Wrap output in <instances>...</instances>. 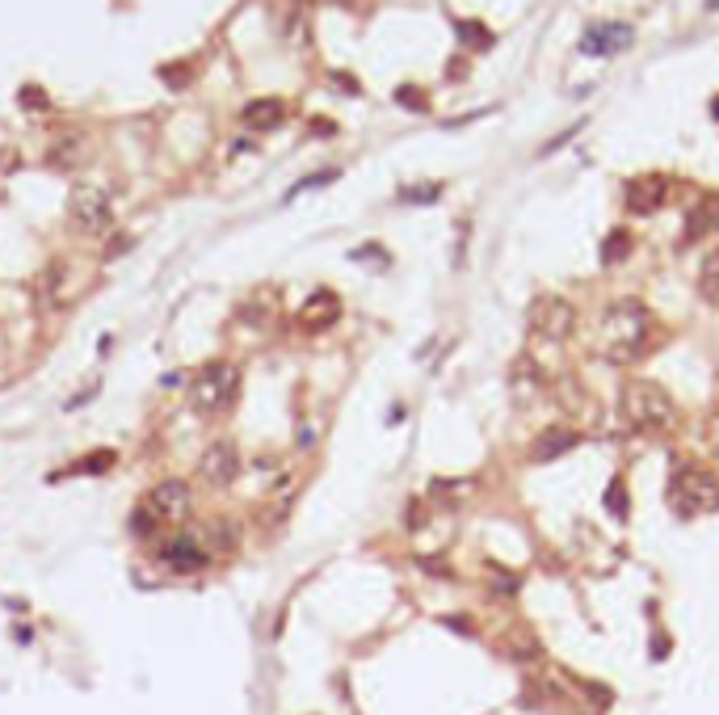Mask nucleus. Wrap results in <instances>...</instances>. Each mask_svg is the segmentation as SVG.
Masks as SVG:
<instances>
[{
  "mask_svg": "<svg viewBox=\"0 0 719 715\" xmlns=\"http://www.w3.org/2000/svg\"><path fill=\"white\" fill-rule=\"evenodd\" d=\"M707 236H719V194L715 190L698 194V202L686 211V232H682L686 244H698Z\"/></svg>",
  "mask_w": 719,
  "mask_h": 715,
  "instance_id": "10",
  "label": "nucleus"
},
{
  "mask_svg": "<svg viewBox=\"0 0 719 715\" xmlns=\"http://www.w3.org/2000/svg\"><path fill=\"white\" fill-rule=\"evenodd\" d=\"M143 505H148L160 522H181V518L190 514L194 497H190V484H186V480H160Z\"/></svg>",
  "mask_w": 719,
  "mask_h": 715,
  "instance_id": "9",
  "label": "nucleus"
},
{
  "mask_svg": "<svg viewBox=\"0 0 719 715\" xmlns=\"http://www.w3.org/2000/svg\"><path fill=\"white\" fill-rule=\"evenodd\" d=\"M156 526H160V518L152 514L148 505H139L135 514H131V535H135V539H152V535H156Z\"/></svg>",
  "mask_w": 719,
  "mask_h": 715,
  "instance_id": "20",
  "label": "nucleus"
},
{
  "mask_svg": "<svg viewBox=\"0 0 719 715\" xmlns=\"http://www.w3.org/2000/svg\"><path fill=\"white\" fill-rule=\"evenodd\" d=\"M526 329L539 341H568L577 333V308L564 295H534L526 308Z\"/></svg>",
  "mask_w": 719,
  "mask_h": 715,
  "instance_id": "4",
  "label": "nucleus"
},
{
  "mask_svg": "<svg viewBox=\"0 0 719 715\" xmlns=\"http://www.w3.org/2000/svg\"><path fill=\"white\" fill-rule=\"evenodd\" d=\"M619 413L644 438H665L677 429V404L656 379H627L619 392Z\"/></svg>",
  "mask_w": 719,
  "mask_h": 715,
  "instance_id": "2",
  "label": "nucleus"
},
{
  "mask_svg": "<svg viewBox=\"0 0 719 715\" xmlns=\"http://www.w3.org/2000/svg\"><path fill=\"white\" fill-rule=\"evenodd\" d=\"M164 564H169L173 572H202L207 551H202L194 539H173L169 547H164Z\"/></svg>",
  "mask_w": 719,
  "mask_h": 715,
  "instance_id": "16",
  "label": "nucleus"
},
{
  "mask_svg": "<svg viewBox=\"0 0 719 715\" xmlns=\"http://www.w3.org/2000/svg\"><path fill=\"white\" fill-rule=\"evenodd\" d=\"M627 253H631V232H627V228H614V232L602 240V265H619V261H627Z\"/></svg>",
  "mask_w": 719,
  "mask_h": 715,
  "instance_id": "19",
  "label": "nucleus"
},
{
  "mask_svg": "<svg viewBox=\"0 0 719 715\" xmlns=\"http://www.w3.org/2000/svg\"><path fill=\"white\" fill-rule=\"evenodd\" d=\"M198 472H202V480L215 484V488L236 484V476H240V451H236V442H211L207 451H202V459H198Z\"/></svg>",
  "mask_w": 719,
  "mask_h": 715,
  "instance_id": "8",
  "label": "nucleus"
},
{
  "mask_svg": "<svg viewBox=\"0 0 719 715\" xmlns=\"http://www.w3.org/2000/svg\"><path fill=\"white\" fill-rule=\"evenodd\" d=\"M459 38L467 47H476V51H484V47H492V34L480 26V22H459Z\"/></svg>",
  "mask_w": 719,
  "mask_h": 715,
  "instance_id": "22",
  "label": "nucleus"
},
{
  "mask_svg": "<svg viewBox=\"0 0 719 715\" xmlns=\"http://www.w3.org/2000/svg\"><path fill=\"white\" fill-rule=\"evenodd\" d=\"M68 215L76 223V232H85V236L110 232V223H114L110 194L101 186H93V181H80V186L72 190V198H68Z\"/></svg>",
  "mask_w": 719,
  "mask_h": 715,
  "instance_id": "6",
  "label": "nucleus"
},
{
  "mask_svg": "<svg viewBox=\"0 0 719 715\" xmlns=\"http://www.w3.org/2000/svg\"><path fill=\"white\" fill-rule=\"evenodd\" d=\"M282 118H286V106L278 97H257V101H249V106L240 110V122L249 131H270V127H278Z\"/></svg>",
  "mask_w": 719,
  "mask_h": 715,
  "instance_id": "14",
  "label": "nucleus"
},
{
  "mask_svg": "<svg viewBox=\"0 0 719 715\" xmlns=\"http://www.w3.org/2000/svg\"><path fill=\"white\" fill-rule=\"evenodd\" d=\"M577 446H581L577 429H572V425H551V429H543V434L530 442V459L534 463H551V459H560L568 451H577Z\"/></svg>",
  "mask_w": 719,
  "mask_h": 715,
  "instance_id": "12",
  "label": "nucleus"
},
{
  "mask_svg": "<svg viewBox=\"0 0 719 715\" xmlns=\"http://www.w3.org/2000/svg\"><path fill=\"white\" fill-rule=\"evenodd\" d=\"M442 194V186H413V190H400L404 202H434Z\"/></svg>",
  "mask_w": 719,
  "mask_h": 715,
  "instance_id": "23",
  "label": "nucleus"
},
{
  "mask_svg": "<svg viewBox=\"0 0 719 715\" xmlns=\"http://www.w3.org/2000/svg\"><path fill=\"white\" fill-rule=\"evenodd\" d=\"M627 47H631V26H623V22L589 26L585 38H581L585 55H614V51H627Z\"/></svg>",
  "mask_w": 719,
  "mask_h": 715,
  "instance_id": "13",
  "label": "nucleus"
},
{
  "mask_svg": "<svg viewBox=\"0 0 719 715\" xmlns=\"http://www.w3.org/2000/svg\"><path fill=\"white\" fill-rule=\"evenodd\" d=\"M22 106H26V110H30V106H34V110H47V93H43V89H22Z\"/></svg>",
  "mask_w": 719,
  "mask_h": 715,
  "instance_id": "25",
  "label": "nucleus"
},
{
  "mask_svg": "<svg viewBox=\"0 0 719 715\" xmlns=\"http://www.w3.org/2000/svg\"><path fill=\"white\" fill-rule=\"evenodd\" d=\"M598 354L610 366H631L640 362L652 345H656V316L648 312L644 299H614L598 320Z\"/></svg>",
  "mask_w": 719,
  "mask_h": 715,
  "instance_id": "1",
  "label": "nucleus"
},
{
  "mask_svg": "<svg viewBox=\"0 0 719 715\" xmlns=\"http://www.w3.org/2000/svg\"><path fill=\"white\" fill-rule=\"evenodd\" d=\"M85 156H89V139L80 135V131H72V135H64V139H55V148H51V156H47V165L59 169V173H68V169H76Z\"/></svg>",
  "mask_w": 719,
  "mask_h": 715,
  "instance_id": "15",
  "label": "nucleus"
},
{
  "mask_svg": "<svg viewBox=\"0 0 719 715\" xmlns=\"http://www.w3.org/2000/svg\"><path fill=\"white\" fill-rule=\"evenodd\" d=\"M606 514H610L614 522H627V518H631V493H627L623 476H614V480L606 484Z\"/></svg>",
  "mask_w": 719,
  "mask_h": 715,
  "instance_id": "18",
  "label": "nucleus"
},
{
  "mask_svg": "<svg viewBox=\"0 0 719 715\" xmlns=\"http://www.w3.org/2000/svg\"><path fill=\"white\" fill-rule=\"evenodd\" d=\"M698 295H703L711 308H719V249H711L698 265Z\"/></svg>",
  "mask_w": 719,
  "mask_h": 715,
  "instance_id": "17",
  "label": "nucleus"
},
{
  "mask_svg": "<svg viewBox=\"0 0 719 715\" xmlns=\"http://www.w3.org/2000/svg\"><path fill=\"white\" fill-rule=\"evenodd\" d=\"M711 114H715V118H719V97H715V101H711Z\"/></svg>",
  "mask_w": 719,
  "mask_h": 715,
  "instance_id": "28",
  "label": "nucleus"
},
{
  "mask_svg": "<svg viewBox=\"0 0 719 715\" xmlns=\"http://www.w3.org/2000/svg\"><path fill=\"white\" fill-rule=\"evenodd\" d=\"M337 320H341V299L333 291H316L299 308V329L303 333H324V329H333Z\"/></svg>",
  "mask_w": 719,
  "mask_h": 715,
  "instance_id": "11",
  "label": "nucleus"
},
{
  "mask_svg": "<svg viewBox=\"0 0 719 715\" xmlns=\"http://www.w3.org/2000/svg\"><path fill=\"white\" fill-rule=\"evenodd\" d=\"M707 438H711V455L719 459V413L711 417V425H707Z\"/></svg>",
  "mask_w": 719,
  "mask_h": 715,
  "instance_id": "26",
  "label": "nucleus"
},
{
  "mask_svg": "<svg viewBox=\"0 0 719 715\" xmlns=\"http://www.w3.org/2000/svg\"><path fill=\"white\" fill-rule=\"evenodd\" d=\"M396 101H400V106H408V110H425V93H417V89H400Z\"/></svg>",
  "mask_w": 719,
  "mask_h": 715,
  "instance_id": "24",
  "label": "nucleus"
},
{
  "mask_svg": "<svg viewBox=\"0 0 719 715\" xmlns=\"http://www.w3.org/2000/svg\"><path fill=\"white\" fill-rule=\"evenodd\" d=\"M236 383H240L236 366H228V362L207 366V371L190 383V408H194V413H202V417L223 413V408L232 404V396H236Z\"/></svg>",
  "mask_w": 719,
  "mask_h": 715,
  "instance_id": "5",
  "label": "nucleus"
},
{
  "mask_svg": "<svg viewBox=\"0 0 719 715\" xmlns=\"http://www.w3.org/2000/svg\"><path fill=\"white\" fill-rule=\"evenodd\" d=\"M127 244H131V240H127V236H118V240H114V244H110V249H106V253H110V257H118V253H127Z\"/></svg>",
  "mask_w": 719,
  "mask_h": 715,
  "instance_id": "27",
  "label": "nucleus"
},
{
  "mask_svg": "<svg viewBox=\"0 0 719 715\" xmlns=\"http://www.w3.org/2000/svg\"><path fill=\"white\" fill-rule=\"evenodd\" d=\"M665 198H669V177L665 173H640V177H631L623 186V207L631 215H652L656 207H665Z\"/></svg>",
  "mask_w": 719,
  "mask_h": 715,
  "instance_id": "7",
  "label": "nucleus"
},
{
  "mask_svg": "<svg viewBox=\"0 0 719 715\" xmlns=\"http://www.w3.org/2000/svg\"><path fill=\"white\" fill-rule=\"evenodd\" d=\"M669 501L682 518L719 514V472L703 463H677L669 480Z\"/></svg>",
  "mask_w": 719,
  "mask_h": 715,
  "instance_id": "3",
  "label": "nucleus"
},
{
  "mask_svg": "<svg viewBox=\"0 0 719 715\" xmlns=\"http://www.w3.org/2000/svg\"><path fill=\"white\" fill-rule=\"evenodd\" d=\"M106 467H114V451H93V455H85L80 459L72 472H80V476H101Z\"/></svg>",
  "mask_w": 719,
  "mask_h": 715,
  "instance_id": "21",
  "label": "nucleus"
}]
</instances>
